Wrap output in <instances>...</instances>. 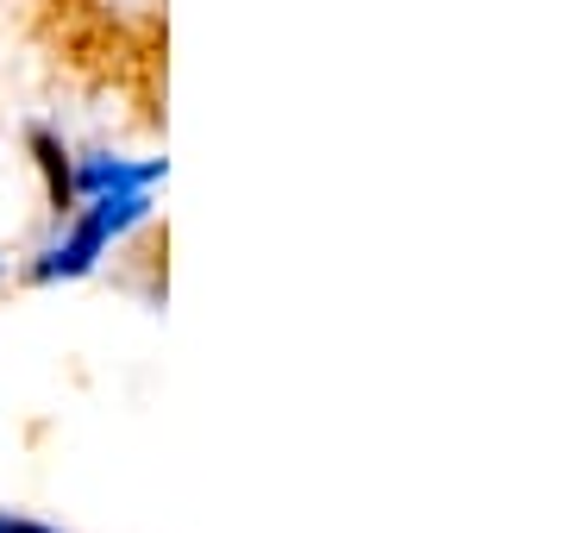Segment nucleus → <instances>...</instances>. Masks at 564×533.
I'll return each instance as SVG.
<instances>
[{
  "label": "nucleus",
  "mask_w": 564,
  "mask_h": 533,
  "mask_svg": "<svg viewBox=\"0 0 564 533\" xmlns=\"http://www.w3.org/2000/svg\"><path fill=\"white\" fill-rule=\"evenodd\" d=\"M151 214V188H120V195H95V202H76L63 214V239L51 251H39V264H25V283H76L101 264V251L132 232V226Z\"/></svg>",
  "instance_id": "f257e3e1"
},
{
  "label": "nucleus",
  "mask_w": 564,
  "mask_h": 533,
  "mask_svg": "<svg viewBox=\"0 0 564 533\" xmlns=\"http://www.w3.org/2000/svg\"><path fill=\"white\" fill-rule=\"evenodd\" d=\"M163 176H170V164L163 157H151V164H126V157H107V151H88V157H76V202H95V195H120V188H158Z\"/></svg>",
  "instance_id": "f03ea898"
},
{
  "label": "nucleus",
  "mask_w": 564,
  "mask_h": 533,
  "mask_svg": "<svg viewBox=\"0 0 564 533\" xmlns=\"http://www.w3.org/2000/svg\"><path fill=\"white\" fill-rule=\"evenodd\" d=\"M25 144H32V164H39V176H44V202L57 207V220H63V214L76 207V183H69V176H76V157L63 151V139L51 126H32Z\"/></svg>",
  "instance_id": "7ed1b4c3"
},
{
  "label": "nucleus",
  "mask_w": 564,
  "mask_h": 533,
  "mask_svg": "<svg viewBox=\"0 0 564 533\" xmlns=\"http://www.w3.org/2000/svg\"><path fill=\"white\" fill-rule=\"evenodd\" d=\"M0 533H57V527H39V521H7V514H0Z\"/></svg>",
  "instance_id": "20e7f679"
},
{
  "label": "nucleus",
  "mask_w": 564,
  "mask_h": 533,
  "mask_svg": "<svg viewBox=\"0 0 564 533\" xmlns=\"http://www.w3.org/2000/svg\"><path fill=\"white\" fill-rule=\"evenodd\" d=\"M0 270H7V258H0Z\"/></svg>",
  "instance_id": "39448f33"
}]
</instances>
